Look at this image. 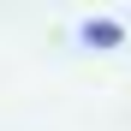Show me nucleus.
<instances>
[{
  "label": "nucleus",
  "mask_w": 131,
  "mask_h": 131,
  "mask_svg": "<svg viewBox=\"0 0 131 131\" xmlns=\"http://www.w3.org/2000/svg\"><path fill=\"white\" fill-rule=\"evenodd\" d=\"M83 36H90V42H119V24H107V18H95V24H83Z\"/></svg>",
  "instance_id": "obj_1"
}]
</instances>
